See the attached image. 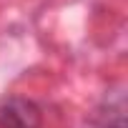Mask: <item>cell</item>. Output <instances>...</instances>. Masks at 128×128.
<instances>
[{
	"label": "cell",
	"instance_id": "6da1fadb",
	"mask_svg": "<svg viewBox=\"0 0 128 128\" xmlns=\"http://www.w3.org/2000/svg\"><path fill=\"white\" fill-rule=\"evenodd\" d=\"M40 126L43 113L33 100L23 96H10L0 103V128H40Z\"/></svg>",
	"mask_w": 128,
	"mask_h": 128
},
{
	"label": "cell",
	"instance_id": "7a4b0ae2",
	"mask_svg": "<svg viewBox=\"0 0 128 128\" xmlns=\"http://www.w3.org/2000/svg\"><path fill=\"white\" fill-rule=\"evenodd\" d=\"M83 128H126V96H123V88L108 93L88 113Z\"/></svg>",
	"mask_w": 128,
	"mask_h": 128
}]
</instances>
